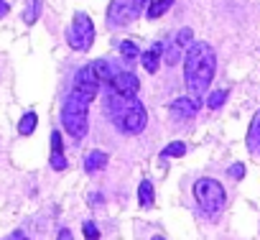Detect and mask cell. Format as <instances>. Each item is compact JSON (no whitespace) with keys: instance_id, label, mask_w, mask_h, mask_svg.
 I'll return each instance as SVG.
<instances>
[{"instance_id":"6da1fadb","label":"cell","mask_w":260,"mask_h":240,"mask_svg":"<svg viewBox=\"0 0 260 240\" xmlns=\"http://www.w3.org/2000/svg\"><path fill=\"white\" fill-rule=\"evenodd\" d=\"M214 69H217V54L214 49L207 44V41H194L189 46V54H186V62H184V77H186V87H189V95L194 100H199L212 77H214Z\"/></svg>"},{"instance_id":"7a4b0ae2","label":"cell","mask_w":260,"mask_h":240,"mask_svg":"<svg viewBox=\"0 0 260 240\" xmlns=\"http://www.w3.org/2000/svg\"><path fill=\"white\" fill-rule=\"evenodd\" d=\"M107 115L112 117L115 128L125 136L143 133V128L148 123V112L138 102V97H120L115 92L107 97Z\"/></svg>"},{"instance_id":"3957f363","label":"cell","mask_w":260,"mask_h":240,"mask_svg":"<svg viewBox=\"0 0 260 240\" xmlns=\"http://www.w3.org/2000/svg\"><path fill=\"white\" fill-rule=\"evenodd\" d=\"M61 123L67 128V133L72 138H84L87 136V126H89V100L79 97V95H69L64 107H61Z\"/></svg>"},{"instance_id":"277c9868","label":"cell","mask_w":260,"mask_h":240,"mask_svg":"<svg viewBox=\"0 0 260 240\" xmlns=\"http://www.w3.org/2000/svg\"><path fill=\"white\" fill-rule=\"evenodd\" d=\"M194 197H197L199 207H202L207 215H217V212L224 207V199H227L222 184H219L217 179H209V176L197 179V184H194Z\"/></svg>"},{"instance_id":"5b68a950","label":"cell","mask_w":260,"mask_h":240,"mask_svg":"<svg viewBox=\"0 0 260 240\" xmlns=\"http://www.w3.org/2000/svg\"><path fill=\"white\" fill-rule=\"evenodd\" d=\"M151 3L153 0H112V6L107 11V21H110V26H127L146 8H151Z\"/></svg>"},{"instance_id":"8992f818","label":"cell","mask_w":260,"mask_h":240,"mask_svg":"<svg viewBox=\"0 0 260 240\" xmlns=\"http://www.w3.org/2000/svg\"><path fill=\"white\" fill-rule=\"evenodd\" d=\"M92 41H94V26H92L89 16L87 13H77L74 23L69 28V46L74 51H89Z\"/></svg>"},{"instance_id":"52a82bcc","label":"cell","mask_w":260,"mask_h":240,"mask_svg":"<svg viewBox=\"0 0 260 240\" xmlns=\"http://www.w3.org/2000/svg\"><path fill=\"white\" fill-rule=\"evenodd\" d=\"M100 79H97V74H94V67L92 64H87V67H82L79 72H77V77H74V95H79V97H84V100H94L97 97V92H100Z\"/></svg>"},{"instance_id":"ba28073f","label":"cell","mask_w":260,"mask_h":240,"mask_svg":"<svg viewBox=\"0 0 260 240\" xmlns=\"http://www.w3.org/2000/svg\"><path fill=\"white\" fill-rule=\"evenodd\" d=\"M110 89H112L115 95H120V97H136L138 89H141V82H138V77H136L133 72H120V74L112 79Z\"/></svg>"},{"instance_id":"9c48e42d","label":"cell","mask_w":260,"mask_h":240,"mask_svg":"<svg viewBox=\"0 0 260 240\" xmlns=\"http://www.w3.org/2000/svg\"><path fill=\"white\" fill-rule=\"evenodd\" d=\"M245 143H247V151H250L252 156H260V110H257V112L252 115V120H250Z\"/></svg>"},{"instance_id":"30bf717a","label":"cell","mask_w":260,"mask_h":240,"mask_svg":"<svg viewBox=\"0 0 260 240\" xmlns=\"http://www.w3.org/2000/svg\"><path fill=\"white\" fill-rule=\"evenodd\" d=\"M161 56H164V44H161V41H156L148 51H143V54H141V64L146 67V72L156 74V72H158V64H161Z\"/></svg>"},{"instance_id":"8fae6325","label":"cell","mask_w":260,"mask_h":240,"mask_svg":"<svg viewBox=\"0 0 260 240\" xmlns=\"http://www.w3.org/2000/svg\"><path fill=\"white\" fill-rule=\"evenodd\" d=\"M197 110H199V102L194 97H179L171 102V115L176 117H194Z\"/></svg>"},{"instance_id":"7c38bea8","label":"cell","mask_w":260,"mask_h":240,"mask_svg":"<svg viewBox=\"0 0 260 240\" xmlns=\"http://www.w3.org/2000/svg\"><path fill=\"white\" fill-rule=\"evenodd\" d=\"M92 67H94V74L102 84H112V79L120 74V69H115L107 59H97V62H92Z\"/></svg>"},{"instance_id":"4fadbf2b","label":"cell","mask_w":260,"mask_h":240,"mask_svg":"<svg viewBox=\"0 0 260 240\" xmlns=\"http://www.w3.org/2000/svg\"><path fill=\"white\" fill-rule=\"evenodd\" d=\"M107 166V154L105 151H89L87 159H84V171L94 174V171H102Z\"/></svg>"},{"instance_id":"5bb4252c","label":"cell","mask_w":260,"mask_h":240,"mask_svg":"<svg viewBox=\"0 0 260 240\" xmlns=\"http://www.w3.org/2000/svg\"><path fill=\"white\" fill-rule=\"evenodd\" d=\"M138 202L141 207H153V184L148 179H143L138 187Z\"/></svg>"},{"instance_id":"9a60e30c","label":"cell","mask_w":260,"mask_h":240,"mask_svg":"<svg viewBox=\"0 0 260 240\" xmlns=\"http://www.w3.org/2000/svg\"><path fill=\"white\" fill-rule=\"evenodd\" d=\"M36 123H39V115H36V112H26V115L21 117V123H18V133H21V136H31V133L36 131Z\"/></svg>"},{"instance_id":"2e32d148","label":"cell","mask_w":260,"mask_h":240,"mask_svg":"<svg viewBox=\"0 0 260 240\" xmlns=\"http://www.w3.org/2000/svg\"><path fill=\"white\" fill-rule=\"evenodd\" d=\"M174 6V0H153L151 3V8H148V18L151 21H156V18H161L169 8Z\"/></svg>"},{"instance_id":"e0dca14e","label":"cell","mask_w":260,"mask_h":240,"mask_svg":"<svg viewBox=\"0 0 260 240\" xmlns=\"http://www.w3.org/2000/svg\"><path fill=\"white\" fill-rule=\"evenodd\" d=\"M184 154H186V143L174 141V143H169V146L161 151V159H179V156H184Z\"/></svg>"},{"instance_id":"ac0fdd59","label":"cell","mask_w":260,"mask_h":240,"mask_svg":"<svg viewBox=\"0 0 260 240\" xmlns=\"http://www.w3.org/2000/svg\"><path fill=\"white\" fill-rule=\"evenodd\" d=\"M117 49H120V54H122L127 62H133L136 56H141V49H138L133 41H120V44H117Z\"/></svg>"},{"instance_id":"d6986e66","label":"cell","mask_w":260,"mask_h":240,"mask_svg":"<svg viewBox=\"0 0 260 240\" xmlns=\"http://www.w3.org/2000/svg\"><path fill=\"white\" fill-rule=\"evenodd\" d=\"M227 95H230L227 89H219V92H212V95H209V100H207V105H209L212 110H219V107L224 105V100H227Z\"/></svg>"},{"instance_id":"ffe728a7","label":"cell","mask_w":260,"mask_h":240,"mask_svg":"<svg viewBox=\"0 0 260 240\" xmlns=\"http://www.w3.org/2000/svg\"><path fill=\"white\" fill-rule=\"evenodd\" d=\"M39 13H41V0H31V8L26 11V16H23V21H26V23H36V18H39Z\"/></svg>"},{"instance_id":"44dd1931","label":"cell","mask_w":260,"mask_h":240,"mask_svg":"<svg viewBox=\"0 0 260 240\" xmlns=\"http://www.w3.org/2000/svg\"><path fill=\"white\" fill-rule=\"evenodd\" d=\"M174 44H176L179 49H181V46H189V44H191V28H181V31L176 34V41H174Z\"/></svg>"},{"instance_id":"7402d4cb","label":"cell","mask_w":260,"mask_h":240,"mask_svg":"<svg viewBox=\"0 0 260 240\" xmlns=\"http://www.w3.org/2000/svg\"><path fill=\"white\" fill-rule=\"evenodd\" d=\"M51 154H64V141H61V133L59 131L51 133Z\"/></svg>"},{"instance_id":"603a6c76","label":"cell","mask_w":260,"mask_h":240,"mask_svg":"<svg viewBox=\"0 0 260 240\" xmlns=\"http://www.w3.org/2000/svg\"><path fill=\"white\" fill-rule=\"evenodd\" d=\"M84 237H87V240H100V230H97V225H94L92 220L84 222Z\"/></svg>"},{"instance_id":"cb8c5ba5","label":"cell","mask_w":260,"mask_h":240,"mask_svg":"<svg viewBox=\"0 0 260 240\" xmlns=\"http://www.w3.org/2000/svg\"><path fill=\"white\" fill-rule=\"evenodd\" d=\"M51 169H56V171H64V169H67L64 154H51Z\"/></svg>"},{"instance_id":"d4e9b609","label":"cell","mask_w":260,"mask_h":240,"mask_svg":"<svg viewBox=\"0 0 260 240\" xmlns=\"http://www.w3.org/2000/svg\"><path fill=\"white\" fill-rule=\"evenodd\" d=\"M230 176H235V179H242V176H245V166H242V164H235V166H230Z\"/></svg>"},{"instance_id":"484cf974","label":"cell","mask_w":260,"mask_h":240,"mask_svg":"<svg viewBox=\"0 0 260 240\" xmlns=\"http://www.w3.org/2000/svg\"><path fill=\"white\" fill-rule=\"evenodd\" d=\"M6 240H28V237H26L23 232H18V230H16V232H11V235H8Z\"/></svg>"},{"instance_id":"4316f807","label":"cell","mask_w":260,"mask_h":240,"mask_svg":"<svg viewBox=\"0 0 260 240\" xmlns=\"http://www.w3.org/2000/svg\"><path fill=\"white\" fill-rule=\"evenodd\" d=\"M8 11H11V8H8V3H6V0H0V18H6V16H8Z\"/></svg>"},{"instance_id":"83f0119b","label":"cell","mask_w":260,"mask_h":240,"mask_svg":"<svg viewBox=\"0 0 260 240\" xmlns=\"http://www.w3.org/2000/svg\"><path fill=\"white\" fill-rule=\"evenodd\" d=\"M59 240H72V230H59Z\"/></svg>"},{"instance_id":"f1b7e54d","label":"cell","mask_w":260,"mask_h":240,"mask_svg":"<svg viewBox=\"0 0 260 240\" xmlns=\"http://www.w3.org/2000/svg\"><path fill=\"white\" fill-rule=\"evenodd\" d=\"M153 240H164V237H161V235H156V237H153Z\"/></svg>"}]
</instances>
